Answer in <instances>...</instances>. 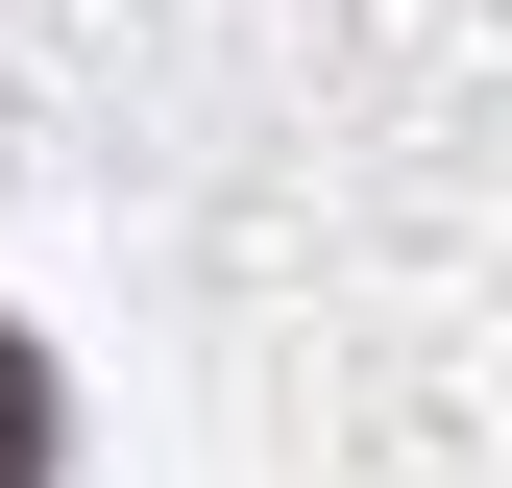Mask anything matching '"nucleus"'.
I'll return each instance as SVG.
<instances>
[{
    "label": "nucleus",
    "mask_w": 512,
    "mask_h": 488,
    "mask_svg": "<svg viewBox=\"0 0 512 488\" xmlns=\"http://www.w3.org/2000/svg\"><path fill=\"white\" fill-rule=\"evenodd\" d=\"M0 488H49V366L0 342Z\"/></svg>",
    "instance_id": "obj_1"
}]
</instances>
